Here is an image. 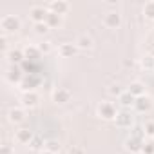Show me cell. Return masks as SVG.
<instances>
[{"label":"cell","instance_id":"1","mask_svg":"<svg viewBox=\"0 0 154 154\" xmlns=\"http://www.w3.org/2000/svg\"><path fill=\"white\" fill-rule=\"evenodd\" d=\"M0 27H2L4 35L6 33H15V31L20 29V20L15 15H6V17H2V20H0Z\"/></svg>","mask_w":154,"mask_h":154},{"label":"cell","instance_id":"9","mask_svg":"<svg viewBox=\"0 0 154 154\" xmlns=\"http://www.w3.org/2000/svg\"><path fill=\"white\" fill-rule=\"evenodd\" d=\"M47 8H49L51 13H56V15H60V17L69 11V4H67V2H51Z\"/></svg>","mask_w":154,"mask_h":154},{"label":"cell","instance_id":"12","mask_svg":"<svg viewBox=\"0 0 154 154\" xmlns=\"http://www.w3.org/2000/svg\"><path fill=\"white\" fill-rule=\"evenodd\" d=\"M36 103H38V94H36V93L29 91V93H26V94L22 96V105H24V107H33V105H36Z\"/></svg>","mask_w":154,"mask_h":154},{"label":"cell","instance_id":"14","mask_svg":"<svg viewBox=\"0 0 154 154\" xmlns=\"http://www.w3.org/2000/svg\"><path fill=\"white\" fill-rule=\"evenodd\" d=\"M58 51H60V54H62L63 58H71V56L76 53V47H74L72 44H62Z\"/></svg>","mask_w":154,"mask_h":154},{"label":"cell","instance_id":"15","mask_svg":"<svg viewBox=\"0 0 154 154\" xmlns=\"http://www.w3.org/2000/svg\"><path fill=\"white\" fill-rule=\"evenodd\" d=\"M76 47H80V49H91L93 47V38L87 36V35H82L78 40H76Z\"/></svg>","mask_w":154,"mask_h":154},{"label":"cell","instance_id":"30","mask_svg":"<svg viewBox=\"0 0 154 154\" xmlns=\"http://www.w3.org/2000/svg\"><path fill=\"white\" fill-rule=\"evenodd\" d=\"M141 152L143 154H154V145L152 143H145L143 149H141Z\"/></svg>","mask_w":154,"mask_h":154},{"label":"cell","instance_id":"18","mask_svg":"<svg viewBox=\"0 0 154 154\" xmlns=\"http://www.w3.org/2000/svg\"><path fill=\"white\" fill-rule=\"evenodd\" d=\"M60 149H62V147H60V143H58L56 140H47V141H45V149H44V150H49V152H53V154H58V152H60Z\"/></svg>","mask_w":154,"mask_h":154},{"label":"cell","instance_id":"25","mask_svg":"<svg viewBox=\"0 0 154 154\" xmlns=\"http://www.w3.org/2000/svg\"><path fill=\"white\" fill-rule=\"evenodd\" d=\"M49 29H51V27H49L45 22H44V24H35V31H36L38 35H45Z\"/></svg>","mask_w":154,"mask_h":154},{"label":"cell","instance_id":"6","mask_svg":"<svg viewBox=\"0 0 154 154\" xmlns=\"http://www.w3.org/2000/svg\"><path fill=\"white\" fill-rule=\"evenodd\" d=\"M150 107H152V102H150V98H147V96H140V98H136V102H134V109H136L138 112H147V111H150Z\"/></svg>","mask_w":154,"mask_h":154},{"label":"cell","instance_id":"3","mask_svg":"<svg viewBox=\"0 0 154 154\" xmlns=\"http://www.w3.org/2000/svg\"><path fill=\"white\" fill-rule=\"evenodd\" d=\"M98 114H100L102 118H105V120H112V118L118 116V111H116L114 103H111V102H102V103L98 105Z\"/></svg>","mask_w":154,"mask_h":154},{"label":"cell","instance_id":"4","mask_svg":"<svg viewBox=\"0 0 154 154\" xmlns=\"http://www.w3.org/2000/svg\"><path fill=\"white\" fill-rule=\"evenodd\" d=\"M120 22H122V18H120V15H118L116 11H111V13H107V15L103 17V26H105V27H109V29L118 27V26H120Z\"/></svg>","mask_w":154,"mask_h":154},{"label":"cell","instance_id":"8","mask_svg":"<svg viewBox=\"0 0 154 154\" xmlns=\"http://www.w3.org/2000/svg\"><path fill=\"white\" fill-rule=\"evenodd\" d=\"M24 118H26V112H24V109H20V107L11 109V111L8 112V120H9L11 123H20V122H24Z\"/></svg>","mask_w":154,"mask_h":154},{"label":"cell","instance_id":"27","mask_svg":"<svg viewBox=\"0 0 154 154\" xmlns=\"http://www.w3.org/2000/svg\"><path fill=\"white\" fill-rule=\"evenodd\" d=\"M147 136H154V122H149L145 123V131H143Z\"/></svg>","mask_w":154,"mask_h":154},{"label":"cell","instance_id":"5","mask_svg":"<svg viewBox=\"0 0 154 154\" xmlns=\"http://www.w3.org/2000/svg\"><path fill=\"white\" fill-rule=\"evenodd\" d=\"M53 100L56 103H67V102H71V91L69 89H63V87H58L53 93Z\"/></svg>","mask_w":154,"mask_h":154},{"label":"cell","instance_id":"28","mask_svg":"<svg viewBox=\"0 0 154 154\" xmlns=\"http://www.w3.org/2000/svg\"><path fill=\"white\" fill-rule=\"evenodd\" d=\"M38 51H40V53H49V51H51V42H42V44L38 45Z\"/></svg>","mask_w":154,"mask_h":154},{"label":"cell","instance_id":"2","mask_svg":"<svg viewBox=\"0 0 154 154\" xmlns=\"http://www.w3.org/2000/svg\"><path fill=\"white\" fill-rule=\"evenodd\" d=\"M47 15H49V11L44 6H33L29 9V17H31V20L35 24H44L47 20Z\"/></svg>","mask_w":154,"mask_h":154},{"label":"cell","instance_id":"23","mask_svg":"<svg viewBox=\"0 0 154 154\" xmlns=\"http://www.w3.org/2000/svg\"><path fill=\"white\" fill-rule=\"evenodd\" d=\"M8 56H9V62H11V63H15V62H20L22 58H26L22 51H9V53H8Z\"/></svg>","mask_w":154,"mask_h":154},{"label":"cell","instance_id":"31","mask_svg":"<svg viewBox=\"0 0 154 154\" xmlns=\"http://www.w3.org/2000/svg\"><path fill=\"white\" fill-rule=\"evenodd\" d=\"M69 154H84V149H80V147H71L69 149Z\"/></svg>","mask_w":154,"mask_h":154},{"label":"cell","instance_id":"22","mask_svg":"<svg viewBox=\"0 0 154 154\" xmlns=\"http://www.w3.org/2000/svg\"><path fill=\"white\" fill-rule=\"evenodd\" d=\"M8 80L9 82H20V69L18 67H11L9 74H8Z\"/></svg>","mask_w":154,"mask_h":154},{"label":"cell","instance_id":"29","mask_svg":"<svg viewBox=\"0 0 154 154\" xmlns=\"http://www.w3.org/2000/svg\"><path fill=\"white\" fill-rule=\"evenodd\" d=\"M109 93H111V94H116L118 98L123 94V91L120 89V85H111V87H109Z\"/></svg>","mask_w":154,"mask_h":154},{"label":"cell","instance_id":"10","mask_svg":"<svg viewBox=\"0 0 154 154\" xmlns=\"http://www.w3.org/2000/svg\"><path fill=\"white\" fill-rule=\"evenodd\" d=\"M134 98H140V96H145V87H143V84L141 82H132L131 85H129V89H127Z\"/></svg>","mask_w":154,"mask_h":154},{"label":"cell","instance_id":"13","mask_svg":"<svg viewBox=\"0 0 154 154\" xmlns=\"http://www.w3.org/2000/svg\"><path fill=\"white\" fill-rule=\"evenodd\" d=\"M116 125L118 127H131L132 125V114L129 112H120L116 116Z\"/></svg>","mask_w":154,"mask_h":154},{"label":"cell","instance_id":"17","mask_svg":"<svg viewBox=\"0 0 154 154\" xmlns=\"http://www.w3.org/2000/svg\"><path fill=\"white\" fill-rule=\"evenodd\" d=\"M45 24H47L49 27H58V26L62 24V17H60V15H56V13H51V11H49Z\"/></svg>","mask_w":154,"mask_h":154},{"label":"cell","instance_id":"16","mask_svg":"<svg viewBox=\"0 0 154 154\" xmlns=\"http://www.w3.org/2000/svg\"><path fill=\"white\" fill-rule=\"evenodd\" d=\"M118 100H120V103H122L123 107H131V105L134 107V102H136V98H134V96H132L129 91H125V93H123V94H122Z\"/></svg>","mask_w":154,"mask_h":154},{"label":"cell","instance_id":"24","mask_svg":"<svg viewBox=\"0 0 154 154\" xmlns=\"http://www.w3.org/2000/svg\"><path fill=\"white\" fill-rule=\"evenodd\" d=\"M143 13L147 18H154V2H147L143 8Z\"/></svg>","mask_w":154,"mask_h":154},{"label":"cell","instance_id":"11","mask_svg":"<svg viewBox=\"0 0 154 154\" xmlns=\"http://www.w3.org/2000/svg\"><path fill=\"white\" fill-rule=\"evenodd\" d=\"M125 147H127V150H131V152H138V150H141V149H143V143H141V140H140V138L131 136V138L125 141Z\"/></svg>","mask_w":154,"mask_h":154},{"label":"cell","instance_id":"32","mask_svg":"<svg viewBox=\"0 0 154 154\" xmlns=\"http://www.w3.org/2000/svg\"><path fill=\"white\" fill-rule=\"evenodd\" d=\"M2 154H15V152L11 150V147H9V145H4V147H2Z\"/></svg>","mask_w":154,"mask_h":154},{"label":"cell","instance_id":"20","mask_svg":"<svg viewBox=\"0 0 154 154\" xmlns=\"http://www.w3.org/2000/svg\"><path fill=\"white\" fill-rule=\"evenodd\" d=\"M24 56L29 58V60H35V58L40 56V51H38V47H26L24 49Z\"/></svg>","mask_w":154,"mask_h":154},{"label":"cell","instance_id":"7","mask_svg":"<svg viewBox=\"0 0 154 154\" xmlns=\"http://www.w3.org/2000/svg\"><path fill=\"white\" fill-rule=\"evenodd\" d=\"M33 138L35 136H33V132L29 129H18V131H15V140L18 143H31Z\"/></svg>","mask_w":154,"mask_h":154},{"label":"cell","instance_id":"26","mask_svg":"<svg viewBox=\"0 0 154 154\" xmlns=\"http://www.w3.org/2000/svg\"><path fill=\"white\" fill-rule=\"evenodd\" d=\"M141 65H143L145 69H152V67H154V58H152V56H145V58L141 60Z\"/></svg>","mask_w":154,"mask_h":154},{"label":"cell","instance_id":"33","mask_svg":"<svg viewBox=\"0 0 154 154\" xmlns=\"http://www.w3.org/2000/svg\"><path fill=\"white\" fill-rule=\"evenodd\" d=\"M42 154H53V152H49V150H42Z\"/></svg>","mask_w":154,"mask_h":154},{"label":"cell","instance_id":"21","mask_svg":"<svg viewBox=\"0 0 154 154\" xmlns=\"http://www.w3.org/2000/svg\"><path fill=\"white\" fill-rule=\"evenodd\" d=\"M31 149L33 150H40V149H45V141H42V138L40 136H35L33 140H31Z\"/></svg>","mask_w":154,"mask_h":154},{"label":"cell","instance_id":"19","mask_svg":"<svg viewBox=\"0 0 154 154\" xmlns=\"http://www.w3.org/2000/svg\"><path fill=\"white\" fill-rule=\"evenodd\" d=\"M36 84H38V82H36L35 78H29V76H27V78H24V80L20 82V85H22V89H26L27 93H29V91H33Z\"/></svg>","mask_w":154,"mask_h":154}]
</instances>
